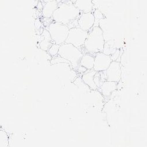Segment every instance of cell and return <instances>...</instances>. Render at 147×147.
Masks as SVG:
<instances>
[{
  "label": "cell",
  "mask_w": 147,
  "mask_h": 147,
  "mask_svg": "<svg viewBox=\"0 0 147 147\" xmlns=\"http://www.w3.org/2000/svg\"><path fill=\"white\" fill-rule=\"evenodd\" d=\"M96 71H95L94 69H88L85 71L82 76V80L83 82L86 84L87 86L90 87V88L92 90H96L98 89L96 85L94 82V77L96 74Z\"/></svg>",
  "instance_id": "30bf717a"
},
{
  "label": "cell",
  "mask_w": 147,
  "mask_h": 147,
  "mask_svg": "<svg viewBox=\"0 0 147 147\" xmlns=\"http://www.w3.org/2000/svg\"><path fill=\"white\" fill-rule=\"evenodd\" d=\"M9 137L7 133L2 129H0V147H8Z\"/></svg>",
  "instance_id": "9a60e30c"
},
{
  "label": "cell",
  "mask_w": 147,
  "mask_h": 147,
  "mask_svg": "<svg viewBox=\"0 0 147 147\" xmlns=\"http://www.w3.org/2000/svg\"><path fill=\"white\" fill-rule=\"evenodd\" d=\"M121 64L119 61H112L108 68L100 72V85L105 81L118 82L121 77Z\"/></svg>",
  "instance_id": "8992f818"
},
{
  "label": "cell",
  "mask_w": 147,
  "mask_h": 147,
  "mask_svg": "<svg viewBox=\"0 0 147 147\" xmlns=\"http://www.w3.org/2000/svg\"><path fill=\"white\" fill-rule=\"evenodd\" d=\"M35 27L36 29H37L38 30H39L40 28H41L42 27V23L41 22V21L39 19L36 20L35 21Z\"/></svg>",
  "instance_id": "603a6c76"
},
{
  "label": "cell",
  "mask_w": 147,
  "mask_h": 147,
  "mask_svg": "<svg viewBox=\"0 0 147 147\" xmlns=\"http://www.w3.org/2000/svg\"><path fill=\"white\" fill-rule=\"evenodd\" d=\"M112 63V60L110 56L107 55L102 53H98L95 55V61L94 69L98 72L106 71L110 64Z\"/></svg>",
  "instance_id": "52a82bcc"
},
{
  "label": "cell",
  "mask_w": 147,
  "mask_h": 147,
  "mask_svg": "<svg viewBox=\"0 0 147 147\" xmlns=\"http://www.w3.org/2000/svg\"><path fill=\"white\" fill-rule=\"evenodd\" d=\"M58 55L69 62L74 70L77 71L84 54L74 45L65 43L60 45Z\"/></svg>",
  "instance_id": "3957f363"
},
{
  "label": "cell",
  "mask_w": 147,
  "mask_h": 147,
  "mask_svg": "<svg viewBox=\"0 0 147 147\" xmlns=\"http://www.w3.org/2000/svg\"><path fill=\"white\" fill-rule=\"evenodd\" d=\"M78 27L81 30L89 32L94 27L95 17L93 13H82L77 21Z\"/></svg>",
  "instance_id": "ba28073f"
},
{
  "label": "cell",
  "mask_w": 147,
  "mask_h": 147,
  "mask_svg": "<svg viewBox=\"0 0 147 147\" xmlns=\"http://www.w3.org/2000/svg\"><path fill=\"white\" fill-rule=\"evenodd\" d=\"M117 49L118 48H117L116 43L114 41V40H109L108 41L105 42L102 53L108 56H111L115 53Z\"/></svg>",
  "instance_id": "5bb4252c"
},
{
  "label": "cell",
  "mask_w": 147,
  "mask_h": 147,
  "mask_svg": "<svg viewBox=\"0 0 147 147\" xmlns=\"http://www.w3.org/2000/svg\"><path fill=\"white\" fill-rule=\"evenodd\" d=\"M45 2L42 11V16L47 18H52L54 13L58 7L59 1L56 0H49Z\"/></svg>",
  "instance_id": "9c48e42d"
},
{
  "label": "cell",
  "mask_w": 147,
  "mask_h": 147,
  "mask_svg": "<svg viewBox=\"0 0 147 147\" xmlns=\"http://www.w3.org/2000/svg\"><path fill=\"white\" fill-rule=\"evenodd\" d=\"M118 82L105 81L100 85L102 94L106 98H109L117 89Z\"/></svg>",
  "instance_id": "7c38bea8"
},
{
  "label": "cell",
  "mask_w": 147,
  "mask_h": 147,
  "mask_svg": "<svg viewBox=\"0 0 147 147\" xmlns=\"http://www.w3.org/2000/svg\"><path fill=\"white\" fill-rule=\"evenodd\" d=\"M74 4L80 10L81 13H92L94 4L91 0H77Z\"/></svg>",
  "instance_id": "8fae6325"
},
{
  "label": "cell",
  "mask_w": 147,
  "mask_h": 147,
  "mask_svg": "<svg viewBox=\"0 0 147 147\" xmlns=\"http://www.w3.org/2000/svg\"><path fill=\"white\" fill-rule=\"evenodd\" d=\"M88 34L89 32L85 31L78 27L71 28L65 44H71L81 50V48L84 46L85 42L88 37Z\"/></svg>",
  "instance_id": "5b68a950"
},
{
  "label": "cell",
  "mask_w": 147,
  "mask_h": 147,
  "mask_svg": "<svg viewBox=\"0 0 147 147\" xmlns=\"http://www.w3.org/2000/svg\"><path fill=\"white\" fill-rule=\"evenodd\" d=\"M93 14L95 17V24L94 27H99V22L100 21L104 18V15L102 14L101 12L98 9H96L94 12Z\"/></svg>",
  "instance_id": "e0dca14e"
},
{
  "label": "cell",
  "mask_w": 147,
  "mask_h": 147,
  "mask_svg": "<svg viewBox=\"0 0 147 147\" xmlns=\"http://www.w3.org/2000/svg\"><path fill=\"white\" fill-rule=\"evenodd\" d=\"M60 45H57L55 44H53L52 45V47L50 48V50H48V54H50V56L54 57H55L58 55V53L59 51V48Z\"/></svg>",
  "instance_id": "d6986e66"
},
{
  "label": "cell",
  "mask_w": 147,
  "mask_h": 147,
  "mask_svg": "<svg viewBox=\"0 0 147 147\" xmlns=\"http://www.w3.org/2000/svg\"><path fill=\"white\" fill-rule=\"evenodd\" d=\"M104 44L105 40L102 31L100 27H95L89 31L84 48L87 54L95 56L103 52Z\"/></svg>",
  "instance_id": "7a4b0ae2"
},
{
  "label": "cell",
  "mask_w": 147,
  "mask_h": 147,
  "mask_svg": "<svg viewBox=\"0 0 147 147\" xmlns=\"http://www.w3.org/2000/svg\"><path fill=\"white\" fill-rule=\"evenodd\" d=\"M53 45V43L43 40L42 42L40 43V48L44 51H48V50H50V48L52 47Z\"/></svg>",
  "instance_id": "ffe728a7"
},
{
  "label": "cell",
  "mask_w": 147,
  "mask_h": 147,
  "mask_svg": "<svg viewBox=\"0 0 147 147\" xmlns=\"http://www.w3.org/2000/svg\"><path fill=\"white\" fill-rule=\"evenodd\" d=\"M119 50L117 49L115 53L114 54H113L111 56H110V57H111L112 61H117V59L119 58Z\"/></svg>",
  "instance_id": "7402d4cb"
},
{
  "label": "cell",
  "mask_w": 147,
  "mask_h": 147,
  "mask_svg": "<svg viewBox=\"0 0 147 147\" xmlns=\"http://www.w3.org/2000/svg\"><path fill=\"white\" fill-rule=\"evenodd\" d=\"M51 64L53 65L58 64H60V63H68V64H71L69 62H68V61L65 60V59L63 58L62 57H61L60 56H59L58 55H57L55 57H53V58H51Z\"/></svg>",
  "instance_id": "ac0fdd59"
},
{
  "label": "cell",
  "mask_w": 147,
  "mask_h": 147,
  "mask_svg": "<svg viewBox=\"0 0 147 147\" xmlns=\"http://www.w3.org/2000/svg\"><path fill=\"white\" fill-rule=\"evenodd\" d=\"M43 37H44V40L45 41H47V42H51V43H53V44H54V43H53V42H54L53 41V40L51 39V35L50 34V33H49L48 31L45 30V29H44L43 31H42V33L41 34Z\"/></svg>",
  "instance_id": "44dd1931"
},
{
  "label": "cell",
  "mask_w": 147,
  "mask_h": 147,
  "mask_svg": "<svg viewBox=\"0 0 147 147\" xmlns=\"http://www.w3.org/2000/svg\"><path fill=\"white\" fill-rule=\"evenodd\" d=\"M81 12L71 1H65L59 4L57 9L52 17L54 22L68 26L81 15Z\"/></svg>",
  "instance_id": "6da1fadb"
},
{
  "label": "cell",
  "mask_w": 147,
  "mask_h": 147,
  "mask_svg": "<svg viewBox=\"0 0 147 147\" xmlns=\"http://www.w3.org/2000/svg\"><path fill=\"white\" fill-rule=\"evenodd\" d=\"M74 84H76V85H77L79 89H81L82 91H88L91 90L90 88V87L88 86H87V85L83 82V81L82 80V78L81 77H77L75 80Z\"/></svg>",
  "instance_id": "2e32d148"
},
{
  "label": "cell",
  "mask_w": 147,
  "mask_h": 147,
  "mask_svg": "<svg viewBox=\"0 0 147 147\" xmlns=\"http://www.w3.org/2000/svg\"><path fill=\"white\" fill-rule=\"evenodd\" d=\"M48 31L54 43L61 45L65 43L69 28L67 26L54 21L49 25Z\"/></svg>",
  "instance_id": "277c9868"
},
{
  "label": "cell",
  "mask_w": 147,
  "mask_h": 147,
  "mask_svg": "<svg viewBox=\"0 0 147 147\" xmlns=\"http://www.w3.org/2000/svg\"><path fill=\"white\" fill-rule=\"evenodd\" d=\"M94 61L95 56L89 54H84L80 61V66L85 68L87 70L92 69L94 68Z\"/></svg>",
  "instance_id": "4fadbf2b"
}]
</instances>
